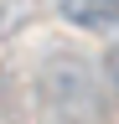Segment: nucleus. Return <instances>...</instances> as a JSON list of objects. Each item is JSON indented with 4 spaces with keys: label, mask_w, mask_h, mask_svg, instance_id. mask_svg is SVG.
<instances>
[{
    "label": "nucleus",
    "mask_w": 119,
    "mask_h": 124,
    "mask_svg": "<svg viewBox=\"0 0 119 124\" xmlns=\"http://www.w3.org/2000/svg\"><path fill=\"white\" fill-rule=\"evenodd\" d=\"M57 5H62V21L83 26V31H98V26L119 21V0H57Z\"/></svg>",
    "instance_id": "obj_1"
}]
</instances>
